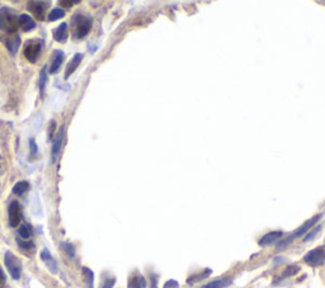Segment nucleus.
I'll use <instances>...</instances> for the list:
<instances>
[{
  "label": "nucleus",
  "mask_w": 325,
  "mask_h": 288,
  "mask_svg": "<svg viewBox=\"0 0 325 288\" xmlns=\"http://www.w3.org/2000/svg\"><path fill=\"white\" fill-rule=\"evenodd\" d=\"M52 35H54V40L59 44H66L69 38V27L68 23H61L60 26H57L54 31H52Z\"/></svg>",
  "instance_id": "11"
},
{
  "label": "nucleus",
  "mask_w": 325,
  "mask_h": 288,
  "mask_svg": "<svg viewBox=\"0 0 325 288\" xmlns=\"http://www.w3.org/2000/svg\"><path fill=\"white\" fill-rule=\"evenodd\" d=\"M46 84H47V73H46V66L42 68L40 73V97L41 98H44L45 95V89H46Z\"/></svg>",
  "instance_id": "24"
},
{
  "label": "nucleus",
  "mask_w": 325,
  "mask_h": 288,
  "mask_svg": "<svg viewBox=\"0 0 325 288\" xmlns=\"http://www.w3.org/2000/svg\"><path fill=\"white\" fill-rule=\"evenodd\" d=\"M81 274H83L85 287L94 288V273H93V270L89 269L88 266H83L81 268Z\"/></svg>",
  "instance_id": "19"
},
{
  "label": "nucleus",
  "mask_w": 325,
  "mask_h": 288,
  "mask_svg": "<svg viewBox=\"0 0 325 288\" xmlns=\"http://www.w3.org/2000/svg\"><path fill=\"white\" fill-rule=\"evenodd\" d=\"M321 216H322L321 213H320V215H315L314 217H311L310 220H307L306 222H303L300 227L296 228L295 231H293L292 234L288 235L287 237H282V239L276 244V251L284 250V249H286V247H287L288 245L293 241V240L300 239V237L305 236V235H306L307 232H309L310 230H311V228L314 227L317 222H319V220L321 218Z\"/></svg>",
  "instance_id": "1"
},
{
  "label": "nucleus",
  "mask_w": 325,
  "mask_h": 288,
  "mask_svg": "<svg viewBox=\"0 0 325 288\" xmlns=\"http://www.w3.org/2000/svg\"><path fill=\"white\" fill-rule=\"evenodd\" d=\"M116 284V278L113 275H104L100 283V288H113Z\"/></svg>",
  "instance_id": "28"
},
{
  "label": "nucleus",
  "mask_w": 325,
  "mask_h": 288,
  "mask_svg": "<svg viewBox=\"0 0 325 288\" xmlns=\"http://www.w3.org/2000/svg\"><path fill=\"white\" fill-rule=\"evenodd\" d=\"M17 244H18L19 249L23 251H26V253H31V251H35L36 246H35V242L31 241V240H23V239H19V237H17L16 239Z\"/></svg>",
  "instance_id": "21"
},
{
  "label": "nucleus",
  "mask_w": 325,
  "mask_h": 288,
  "mask_svg": "<svg viewBox=\"0 0 325 288\" xmlns=\"http://www.w3.org/2000/svg\"><path fill=\"white\" fill-rule=\"evenodd\" d=\"M30 188H31V185L27 180H21V182H18L14 184L12 192H13V194H16V196H23L26 192H28V189H30Z\"/></svg>",
  "instance_id": "20"
},
{
  "label": "nucleus",
  "mask_w": 325,
  "mask_h": 288,
  "mask_svg": "<svg viewBox=\"0 0 325 288\" xmlns=\"http://www.w3.org/2000/svg\"><path fill=\"white\" fill-rule=\"evenodd\" d=\"M42 49H44V42L37 38L33 40H28L25 45V50H23V55L30 63L35 64L40 59L41 54H42Z\"/></svg>",
  "instance_id": "5"
},
{
  "label": "nucleus",
  "mask_w": 325,
  "mask_h": 288,
  "mask_svg": "<svg viewBox=\"0 0 325 288\" xmlns=\"http://www.w3.org/2000/svg\"><path fill=\"white\" fill-rule=\"evenodd\" d=\"M147 287V280L146 278L144 277L140 273H136V274L131 275L130 279H128L127 288H146Z\"/></svg>",
  "instance_id": "17"
},
{
  "label": "nucleus",
  "mask_w": 325,
  "mask_h": 288,
  "mask_svg": "<svg viewBox=\"0 0 325 288\" xmlns=\"http://www.w3.org/2000/svg\"><path fill=\"white\" fill-rule=\"evenodd\" d=\"M55 128H56V122L55 121H51L49 126V140H54V135H55Z\"/></svg>",
  "instance_id": "31"
},
{
  "label": "nucleus",
  "mask_w": 325,
  "mask_h": 288,
  "mask_svg": "<svg viewBox=\"0 0 325 288\" xmlns=\"http://www.w3.org/2000/svg\"><path fill=\"white\" fill-rule=\"evenodd\" d=\"M4 264H6L7 269H8L9 274H11V277L13 278V279L17 280L21 278L23 269L22 261H21V259H19L16 254L12 253L11 250L7 251L6 255H4Z\"/></svg>",
  "instance_id": "4"
},
{
  "label": "nucleus",
  "mask_w": 325,
  "mask_h": 288,
  "mask_svg": "<svg viewBox=\"0 0 325 288\" xmlns=\"http://www.w3.org/2000/svg\"><path fill=\"white\" fill-rule=\"evenodd\" d=\"M60 246L63 247V250L65 251V253L68 254L69 256H70V258H74V256H75V253H76L75 246H74V245L71 244V242L61 241V242H60Z\"/></svg>",
  "instance_id": "26"
},
{
  "label": "nucleus",
  "mask_w": 325,
  "mask_h": 288,
  "mask_svg": "<svg viewBox=\"0 0 325 288\" xmlns=\"http://www.w3.org/2000/svg\"><path fill=\"white\" fill-rule=\"evenodd\" d=\"M6 47L12 56H16L19 47H21V37H19L18 33L8 36V38L6 40Z\"/></svg>",
  "instance_id": "13"
},
{
  "label": "nucleus",
  "mask_w": 325,
  "mask_h": 288,
  "mask_svg": "<svg viewBox=\"0 0 325 288\" xmlns=\"http://www.w3.org/2000/svg\"><path fill=\"white\" fill-rule=\"evenodd\" d=\"M49 3H44V2H30L28 3V9L31 11V13L36 17L37 19L42 21L45 18V9Z\"/></svg>",
  "instance_id": "16"
},
{
  "label": "nucleus",
  "mask_w": 325,
  "mask_h": 288,
  "mask_svg": "<svg viewBox=\"0 0 325 288\" xmlns=\"http://www.w3.org/2000/svg\"><path fill=\"white\" fill-rule=\"evenodd\" d=\"M64 141V127H61L57 132L56 137L54 139V144H52L51 149V163L55 164L57 160V156H59L60 151H61V146H63Z\"/></svg>",
  "instance_id": "10"
},
{
  "label": "nucleus",
  "mask_w": 325,
  "mask_h": 288,
  "mask_svg": "<svg viewBox=\"0 0 325 288\" xmlns=\"http://www.w3.org/2000/svg\"><path fill=\"white\" fill-rule=\"evenodd\" d=\"M81 60H83V54H80V52H78V54H75L71 57L70 63L68 64V66H66L65 69V74H64V78H65V79H69V78L75 73V70L81 64Z\"/></svg>",
  "instance_id": "14"
},
{
  "label": "nucleus",
  "mask_w": 325,
  "mask_h": 288,
  "mask_svg": "<svg viewBox=\"0 0 325 288\" xmlns=\"http://www.w3.org/2000/svg\"><path fill=\"white\" fill-rule=\"evenodd\" d=\"M282 237H283V231H279V230H277V231L267 232L266 235H263V236L258 240V245L262 247H267V246H271V245H276L277 242L282 239Z\"/></svg>",
  "instance_id": "8"
},
{
  "label": "nucleus",
  "mask_w": 325,
  "mask_h": 288,
  "mask_svg": "<svg viewBox=\"0 0 325 288\" xmlns=\"http://www.w3.org/2000/svg\"><path fill=\"white\" fill-rule=\"evenodd\" d=\"M8 218L11 227H18L22 221V207L18 201H12L8 207Z\"/></svg>",
  "instance_id": "7"
},
{
  "label": "nucleus",
  "mask_w": 325,
  "mask_h": 288,
  "mask_svg": "<svg viewBox=\"0 0 325 288\" xmlns=\"http://www.w3.org/2000/svg\"><path fill=\"white\" fill-rule=\"evenodd\" d=\"M40 256H41V260L46 264V266L50 269V272L54 273V274H56L57 270H59V266H57V261L55 260L54 256L51 255V253L49 251V249H42V250H41Z\"/></svg>",
  "instance_id": "12"
},
{
  "label": "nucleus",
  "mask_w": 325,
  "mask_h": 288,
  "mask_svg": "<svg viewBox=\"0 0 325 288\" xmlns=\"http://www.w3.org/2000/svg\"><path fill=\"white\" fill-rule=\"evenodd\" d=\"M150 280H151V284H150V288H156V284H157V277L155 274H152L151 277H150Z\"/></svg>",
  "instance_id": "35"
},
{
  "label": "nucleus",
  "mask_w": 325,
  "mask_h": 288,
  "mask_svg": "<svg viewBox=\"0 0 325 288\" xmlns=\"http://www.w3.org/2000/svg\"><path fill=\"white\" fill-rule=\"evenodd\" d=\"M64 17H65V11H64V9L55 8L49 13V16H47V21H49V22H56V21L64 18Z\"/></svg>",
  "instance_id": "23"
},
{
  "label": "nucleus",
  "mask_w": 325,
  "mask_h": 288,
  "mask_svg": "<svg viewBox=\"0 0 325 288\" xmlns=\"http://www.w3.org/2000/svg\"><path fill=\"white\" fill-rule=\"evenodd\" d=\"M320 231H321V225H316V226H314V227H312L311 230H310V231L307 232V234L302 237V241H303V242L312 241V240H314L315 237H316L317 235H319V232H320Z\"/></svg>",
  "instance_id": "25"
},
{
  "label": "nucleus",
  "mask_w": 325,
  "mask_h": 288,
  "mask_svg": "<svg viewBox=\"0 0 325 288\" xmlns=\"http://www.w3.org/2000/svg\"><path fill=\"white\" fill-rule=\"evenodd\" d=\"M18 17L19 16H16V13L7 7L0 9V31H4L9 35L16 33L17 28L19 27Z\"/></svg>",
  "instance_id": "3"
},
{
  "label": "nucleus",
  "mask_w": 325,
  "mask_h": 288,
  "mask_svg": "<svg viewBox=\"0 0 325 288\" xmlns=\"http://www.w3.org/2000/svg\"><path fill=\"white\" fill-rule=\"evenodd\" d=\"M233 283V278H220L203 284L201 288H226Z\"/></svg>",
  "instance_id": "18"
},
{
  "label": "nucleus",
  "mask_w": 325,
  "mask_h": 288,
  "mask_svg": "<svg viewBox=\"0 0 325 288\" xmlns=\"http://www.w3.org/2000/svg\"><path fill=\"white\" fill-rule=\"evenodd\" d=\"M211 273H212L211 269H203L202 272L200 273V274L197 273V274L191 275V277L187 279V283H190V284H193V283H196V282H200V280H202V279H206V278L209 277V275L211 274Z\"/></svg>",
  "instance_id": "22"
},
{
  "label": "nucleus",
  "mask_w": 325,
  "mask_h": 288,
  "mask_svg": "<svg viewBox=\"0 0 325 288\" xmlns=\"http://www.w3.org/2000/svg\"><path fill=\"white\" fill-rule=\"evenodd\" d=\"M30 152H31V156L37 155L38 152V146L37 144H36V140L33 139V137H31L30 139Z\"/></svg>",
  "instance_id": "30"
},
{
  "label": "nucleus",
  "mask_w": 325,
  "mask_h": 288,
  "mask_svg": "<svg viewBox=\"0 0 325 288\" xmlns=\"http://www.w3.org/2000/svg\"><path fill=\"white\" fill-rule=\"evenodd\" d=\"M303 263L307 264V265L312 266V268H316V266L322 265L325 263V245L322 246H317L312 250L307 251L302 258Z\"/></svg>",
  "instance_id": "6"
},
{
  "label": "nucleus",
  "mask_w": 325,
  "mask_h": 288,
  "mask_svg": "<svg viewBox=\"0 0 325 288\" xmlns=\"http://www.w3.org/2000/svg\"><path fill=\"white\" fill-rule=\"evenodd\" d=\"M6 280H7L6 273H4V270L0 268V287H2L3 284H6Z\"/></svg>",
  "instance_id": "33"
},
{
  "label": "nucleus",
  "mask_w": 325,
  "mask_h": 288,
  "mask_svg": "<svg viewBox=\"0 0 325 288\" xmlns=\"http://www.w3.org/2000/svg\"><path fill=\"white\" fill-rule=\"evenodd\" d=\"M18 235L22 237L23 240H28L31 237V228L28 225H21L18 230Z\"/></svg>",
  "instance_id": "29"
},
{
  "label": "nucleus",
  "mask_w": 325,
  "mask_h": 288,
  "mask_svg": "<svg viewBox=\"0 0 325 288\" xmlns=\"http://www.w3.org/2000/svg\"><path fill=\"white\" fill-rule=\"evenodd\" d=\"M298 272H300V266H298V265H290V266H287V268H286V269L283 270V273H282L281 277L282 278L292 277V275L297 274Z\"/></svg>",
  "instance_id": "27"
},
{
  "label": "nucleus",
  "mask_w": 325,
  "mask_h": 288,
  "mask_svg": "<svg viewBox=\"0 0 325 288\" xmlns=\"http://www.w3.org/2000/svg\"><path fill=\"white\" fill-rule=\"evenodd\" d=\"M18 26L23 32H31L36 28V22L35 19L28 14H21L18 17Z\"/></svg>",
  "instance_id": "15"
},
{
  "label": "nucleus",
  "mask_w": 325,
  "mask_h": 288,
  "mask_svg": "<svg viewBox=\"0 0 325 288\" xmlns=\"http://www.w3.org/2000/svg\"><path fill=\"white\" fill-rule=\"evenodd\" d=\"M71 26V35L76 40H81V38L87 37L89 35L90 30H92L93 21L90 17L85 16L81 13H75L70 19Z\"/></svg>",
  "instance_id": "2"
},
{
  "label": "nucleus",
  "mask_w": 325,
  "mask_h": 288,
  "mask_svg": "<svg viewBox=\"0 0 325 288\" xmlns=\"http://www.w3.org/2000/svg\"><path fill=\"white\" fill-rule=\"evenodd\" d=\"M64 60H65V54H64V51H61V50H54L51 57V64H50L49 68V73L51 74V75L59 73Z\"/></svg>",
  "instance_id": "9"
},
{
  "label": "nucleus",
  "mask_w": 325,
  "mask_h": 288,
  "mask_svg": "<svg viewBox=\"0 0 325 288\" xmlns=\"http://www.w3.org/2000/svg\"><path fill=\"white\" fill-rule=\"evenodd\" d=\"M164 288H179V283L174 279H169L168 282L164 284Z\"/></svg>",
  "instance_id": "32"
},
{
  "label": "nucleus",
  "mask_w": 325,
  "mask_h": 288,
  "mask_svg": "<svg viewBox=\"0 0 325 288\" xmlns=\"http://www.w3.org/2000/svg\"><path fill=\"white\" fill-rule=\"evenodd\" d=\"M79 2H60V6L63 7H66V8H70V7H73V4H78Z\"/></svg>",
  "instance_id": "34"
}]
</instances>
